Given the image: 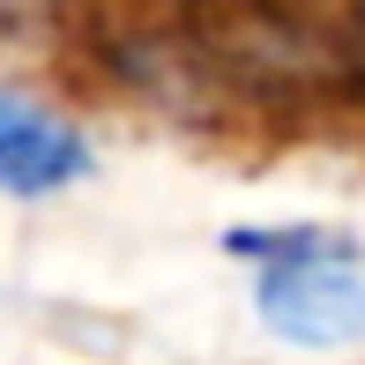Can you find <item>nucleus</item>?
Listing matches in <instances>:
<instances>
[{
	"label": "nucleus",
	"instance_id": "1",
	"mask_svg": "<svg viewBox=\"0 0 365 365\" xmlns=\"http://www.w3.org/2000/svg\"><path fill=\"white\" fill-rule=\"evenodd\" d=\"M231 254L254 261V313L298 351L365 343V269L351 239L328 231H231Z\"/></svg>",
	"mask_w": 365,
	"mask_h": 365
},
{
	"label": "nucleus",
	"instance_id": "2",
	"mask_svg": "<svg viewBox=\"0 0 365 365\" xmlns=\"http://www.w3.org/2000/svg\"><path fill=\"white\" fill-rule=\"evenodd\" d=\"M75 179H90V135L38 97L0 90V194L45 202V194H68Z\"/></svg>",
	"mask_w": 365,
	"mask_h": 365
}]
</instances>
